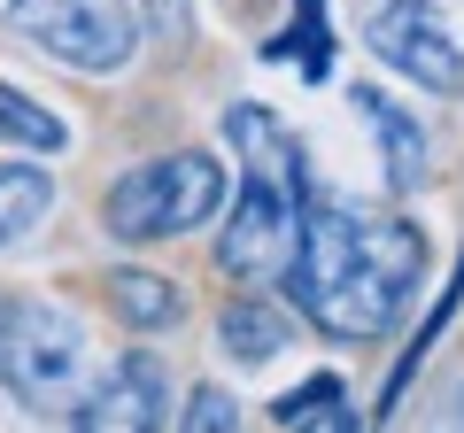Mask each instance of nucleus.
<instances>
[{"mask_svg": "<svg viewBox=\"0 0 464 433\" xmlns=\"http://www.w3.org/2000/svg\"><path fill=\"white\" fill-rule=\"evenodd\" d=\"M426 279V233L364 209H302L286 286L295 310L333 341H387Z\"/></svg>", "mask_w": 464, "mask_h": 433, "instance_id": "f257e3e1", "label": "nucleus"}, {"mask_svg": "<svg viewBox=\"0 0 464 433\" xmlns=\"http://www.w3.org/2000/svg\"><path fill=\"white\" fill-rule=\"evenodd\" d=\"M225 140L248 155V178H240V201H232V225L217 233V271L240 286H271L295 264L302 209H310V170H302L286 124L271 109H256V101L225 109Z\"/></svg>", "mask_w": 464, "mask_h": 433, "instance_id": "f03ea898", "label": "nucleus"}, {"mask_svg": "<svg viewBox=\"0 0 464 433\" xmlns=\"http://www.w3.org/2000/svg\"><path fill=\"white\" fill-rule=\"evenodd\" d=\"M0 387L32 418H70L85 395V325L63 302L0 294Z\"/></svg>", "mask_w": 464, "mask_h": 433, "instance_id": "7ed1b4c3", "label": "nucleus"}, {"mask_svg": "<svg viewBox=\"0 0 464 433\" xmlns=\"http://www.w3.org/2000/svg\"><path fill=\"white\" fill-rule=\"evenodd\" d=\"M225 209V163L209 148H179V155H155V163L124 170V178L101 194V225L116 240H179L194 225Z\"/></svg>", "mask_w": 464, "mask_h": 433, "instance_id": "20e7f679", "label": "nucleus"}, {"mask_svg": "<svg viewBox=\"0 0 464 433\" xmlns=\"http://www.w3.org/2000/svg\"><path fill=\"white\" fill-rule=\"evenodd\" d=\"M0 24L24 47H39L47 63L85 70V78H109L140 54V16L124 0H8Z\"/></svg>", "mask_w": 464, "mask_h": 433, "instance_id": "39448f33", "label": "nucleus"}, {"mask_svg": "<svg viewBox=\"0 0 464 433\" xmlns=\"http://www.w3.org/2000/svg\"><path fill=\"white\" fill-rule=\"evenodd\" d=\"M364 39H372V54H380L387 70H402L411 85H426V93H464V39H457V24H449L433 0H380Z\"/></svg>", "mask_w": 464, "mask_h": 433, "instance_id": "423d86ee", "label": "nucleus"}, {"mask_svg": "<svg viewBox=\"0 0 464 433\" xmlns=\"http://www.w3.org/2000/svg\"><path fill=\"white\" fill-rule=\"evenodd\" d=\"M163 410H170L163 364H155L148 349H132L109 380H93V387L78 395L70 426H85V433H148V426H163Z\"/></svg>", "mask_w": 464, "mask_h": 433, "instance_id": "0eeeda50", "label": "nucleus"}, {"mask_svg": "<svg viewBox=\"0 0 464 433\" xmlns=\"http://www.w3.org/2000/svg\"><path fill=\"white\" fill-rule=\"evenodd\" d=\"M217 341H225L232 364H271V356H286V341H295V317L279 310L271 294H232L225 317H217Z\"/></svg>", "mask_w": 464, "mask_h": 433, "instance_id": "6e6552de", "label": "nucleus"}, {"mask_svg": "<svg viewBox=\"0 0 464 433\" xmlns=\"http://www.w3.org/2000/svg\"><path fill=\"white\" fill-rule=\"evenodd\" d=\"M101 294H109V310L132 325V333H170L186 317V294L179 279H163V271H109L101 279Z\"/></svg>", "mask_w": 464, "mask_h": 433, "instance_id": "1a4fd4ad", "label": "nucleus"}, {"mask_svg": "<svg viewBox=\"0 0 464 433\" xmlns=\"http://www.w3.org/2000/svg\"><path fill=\"white\" fill-rule=\"evenodd\" d=\"M356 109H364V124L380 132V155H387V186H402L411 194L418 178H426V132H418L411 117H402L387 93H372V85H356Z\"/></svg>", "mask_w": 464, "mask_h": 433, "instance_id": "9d476101", "label": "nucleus"}, {"mask_svg": "<svg viewBox=\"0 0 464 433\" xmlns=\"http://www.w3.org/2000/svg\"><path fill=\"white\" fill-rule=\"evenodd\" d=\"M54 209V178L39 163H0V248H16L47 225Z\"/></svg>", "mask_w": 464, "mask_h": 433, "instance_id": "9b49d317", "label": "nucleus"}, {"mask_svg": "<svg viewBox=\"0 0 464 433\" xmlns=\"http://www.w3.org/2000/svg\"><path fill=\"white\" fill-rule=\"evenodd\" d=\"M457 310H464V255H457V279L441 286V302H433V310H426V325H418V341H411V349H402V364H395V380H387V395H380V410H372V418H395V402L411 395L418 364H426V356L441 349V333H449V325H457Z\"/></svg>", "mask_w": 464, "mask_h": 433, "instance_id": "f8f14e48", "label": "nucleus"}, {"mask_svg": "<svg viewBox=\"0 0 464 433\" xmlns=\"http://www.w3.org/2000/svg\"><path fill=\"white\" fill-rule=\"evenodd\" d=\"M271 63H295L302 70V78H325V70H333V32H325V0H295V24H286V32L279 39H271Z\"/></svg>", "mask_w": 464, "mask_h": 433, "instance_id": "ddd939ff", "label": "nucleus"}, {"mask_svg": "<svg viewBox=\"0 0 464 433\" xmlns=\"http://www.w3.org/2000/svg\"><path fill=\"white\" fill-rule=\"evenodd\" d=\"M0 140L24 148V155H63V148H70L63 117H47L32 93H16V85H0Z\"/></svg>", "mask_w": 464, "mask_h": 433, "instance_id": "4468645a", "label": "nucleus"}, {"mask_svg": "<svg viewBox=\"0 0 464 433\" xmlns=\"http://www.w3.org/2000/svg\"><path fill=\"white\" fill-rule=\"evenodd\" d=\"M271 426H356V410H348V395H341V380H310V387H295V395H279L271 402Z\"/></svg>", "mask_w": 464, "mask_h": 433, "instance_id": "2eb2a0df", "label": "nucleus"}, {"mask_svg": "<svg viewBox=\"0 0 464 433\" xmlns=\"http://www.w3.org/2000/svg\"><path fill=\"white\" fill-rule=\"evenodd\" d=\"M186 433H232L240 426V410H232V395L225 387H194V395H186V418H179Z\"/></svg>", "mask_w": 464, "mask_h": 433, "instance_id": "dca6fc26", "label": "nucleus"}, {"mask_svg": "<svg viewBox=\"0 0 464 433\" xmlns=\"http://www.w3.org/2000/svg\"><path fill=\"white\" fill-rule=\"evenodd\" d=\"M457 418H464V395H457Z\"/></svg>", "mask_w": 464, "mask_h": 433, "instance_id": "f3484780", "label": "nucleus"}]
</instances>
